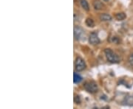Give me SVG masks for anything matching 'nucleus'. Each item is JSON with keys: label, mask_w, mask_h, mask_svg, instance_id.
Listing matches in <instances>:
<instances>
[{"label": "nucleus", "mask_w": 133, "mask_h": 109, "mask_svg": "<svg viewBox=\"0 0 133 109\" xmlns=\"http://www.w3.org/2000/svg\"><path fill=\"white\" fill-rule=\"evenodd\" d=\"M104 52H105L106 57H107L108 61H110V63L117 64V63L120 62V61H121L120 58L118 57V55L115 54L112 49H106Z\"/></svg>", "instance_id": "nucleus-1"}, {"label": "nucleus", "mask_w": 133, "mask_h": 109, "mask_svg": "<svg viewBox=\"0 0 133 109\" xmlns=\"http://www.w3.org/2000/svg\"><path fill=\"white\" fill-rule=\"evenodd\" d=\"M84 88L88 92L93 94V93L97 92V91H98V85L94 81H89V82H87V83H85Z\"/></svg>", "instance_id": "nucleus-2"}, {"label": "nucleus", "mask_w": 133, "mask_h": 109, "mask_svg": "<svg viewBox=\"0 0 133 109\" xmlns=\"http://www.w3.org/2000/svg\"><path fill=\"white\" fill-rule=\"evenodd\" d=\"M75 66H76V69L78 72H81L83 70L85 69L86 68V64L84 62V61L81 58V57H77L76 62H75Z\"/></svg>", "instance_id": "nucleus-3"}, {"label": "nucleus", "mask_w": 133, "mask_h": 109, "mask_svg": "<svg viewBox=\"0 0 133 109\" xmlns=\"http://www.w3.org/2000/svg\"><path fill=\"white\" fill-rule=\"evenodd\" d=\"M89 44H92V45L99 44L100 39L98 36V35L95 33H91L89 35Z\"/></svg>", "instance_id": "nucleus-4"}, {"label": "nucleus", "mask_w": 133, "mask_h": 109, "mask_svg": "<svg viewBox=\"0 0 133 109\" xmlns=\"http://www.w3.org/2000/svg\"><path fill=\"white\" fill-rule=\"evenodd\" d=\"M84 35V30L81 27L78 26H75L74 27V37L76 40H80V38Z\"/></svg>", "instance_id": "nucleus-5"}, {"label": "nucleus", "mask_w": 133, "mask_h": 109, "mask_svg": "<svg viewBox=\"0 0 133 109\" xmlns=\"http://www.w3.org/2000/svg\"><path fill=\"white\" fill-rule=\"evenodd\" d=\"M93 7L95 10H102L104 8V5L100 0H94Z\"/></svg>", "instance_id": "nucleus-6"}, {"label": "nucleus", "mask_w": 133, "mask_h": 109, "mask_svg": "<svg viewBox=\"0 0 133 109\" xmlns=\"http://www.w3.org/2000/svg\"><path fill=\"white\" fill-rule=\"evenodd\" d=\"M100 19L101 21H104V22H107V21H111L112 20V17L109 14H107V13H103L100 16Z\"/></svg>", "instance_id": "nucleus-7"}, {"label": "nucleus", "mask_w": 133, "mask_h": 109, "mask_svg": "<svg viewBox=\"0 0 133 109\" xmlns=\"http://www.w3.org/2000/svg\"><path fill=\"white\" fill-rule=\"evenodd\" d=\"M80 4L82 7V8L85 11H89V6L88 2H87V0H80Z\"/></svg>", "instance_id": "nucleus-8"}, {"label": "nucleus", "mask_w": 133, "mask_h": 109, "mask_svg": "<svg viewBox=\"0 0 133 109\" xmlns=\"http://www.w3.org/2000/svg\"><path fill=\"white\" fill-rule=\"evenodd\" d=\"M126 16L124 13H117L116 16H115V18L118 21H123L126 19Z\"/></svg>", "instance_id": "nucleus-9"}, {"label": "nucleus", "mask_w": 133, "mask_h": 109, "mask_svg": "<svg viewBox=\"0 0 133 109\" xmlns=\"http://www.w3.org/2000/svg\"><path fill=\"white\" fill-rule=\"evenodd\" d=\"M73 81H74V83H80L81 80H82V77L80 76V75H78V74H76V72L73 74Z\"/></svg>", "instance_id": "nucleus-10"}, {"label": "nucleus", "mask_w": 133, "mask_h": 109, "mask_svg": "<svg viewBox=\"0 0 133 109\" xmlns=\"http://www.w3.org/2000/svg\"><path fill=\"white\" fill-rule=\"evenodd\" d=\"M86 24L89 27H93L94 26H95V23H94V21L92 19H87V20H86Z\"/></svg>", "instance_id": "nucleus-11"}, {"label": "nucleus", "mask_w": 133, "mask_h": 109, "mask_svg": "<svg viewBox=\"0 0 133 109\" xmlns=\"http://www.w3.org/2000/svg\"><path fill=\"white\" fill-rule=\"evenodd\" d=\"M129 63L133 67V53L130 55L129 57Z\"/></svg>", "instance_id": "nucleus-12"}, {"label": "nucleus", "mask_w": 133, "mask_h": 109, "mask_svg": "<svg viewBox=\"0 0 133 109\" xmlns=\"http://www.w3.org/2000/svg\"><path fill=\"white\" fill-rule=\"evenodd\" d=\"M104 1H105V2H108L109 0H104Z\"/></svg>", "instance_id": "nucleus-13"}]
</instances>
